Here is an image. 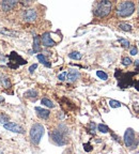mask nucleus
Listing matches in <instances>:
<instances>
[{"mask_svg": "<svg viewBox=\"0 0 139 154\" xmlns=\"http://www.w3.org/2000/svg\"><path fill=\"white\" fill-rule=\"evenodd\" d=\"M38 17V13L34 9H28L25 11L24 13V18L26 22H33Z\"/></svg>", "mask_w": 139, "mask_h": 154, "instance_id": "9d476101", "label": "nucleus"}, {"mask_svg": "<svg viewBox=\"0 0 139 154\" xmlns=\"http://www.w3.org/2000/svg\"><path fill=\"white\" fill-rule=\"evenodd\" d=\"M130 54L132 56H135V55H137V54H138V51H137V47H136V46H133V47H131Z\"/></svg>", "mask_w": 139, "mask_h": 154, "instance_id": "cd10ccee", "label": "nucleus"}, {"mask_svg": "<svg viewBox=\"0 0 139 154\" xmlns=\"http://www.w3.org/2000/svg\"><path fill=\"white\" fill-rule=\"evenodd\" d=\"M134 63H135V66H136V69L138 70V72H139V60H136Z\"/></svg>", "mask_w": 139, "mask_h": 154, "instance_id": "2f4dec72", "label": "nucleus"}, {"mask_svg": "<svg viewBox=\"0 0 139 154\" xmlns=\"http://www.w3.org/2000/svg\"><path fill=\"white\" fill-rule=\"evenodd\" d=\"M25 95H26L27 97H36V96H38V92H36V90H30V91L26 92Z\"/></svg>", "mask_w": 139, "mask_h": 154, "instance_id": "5701e85b", "label": "nucleus"}, {"mask_svg": "<svg viewBox=\"0 0 139 154\" xmlns=\"http://www.w3.org/2000/svg\"><path fill=\"white\" fill-rule=\"evenodd\" d=\"M66 76H67V80L72 82H75V80L78 79L79 77H80V73H79L77 70H71L66 74Z\"/></svg>", "mask_w": 139, "mask_h": 154, "instance_id": "ddd939ff", "label": "nucleus"}, {"mask_svg": "<svg viewBox=\"0 0 139 154\" xmlns=\"http://www.w3.org/2000/svg\"><path fill=\"white\" fill-rule=\"evenodd\" d=\"M36 115L42 119H48V117L51 115V111L47 110V109L41 108V107H36Z\"/></svg>", "mask_w": 139, "mask_h": 154, "instance_id": "f8f14e48", "label": "nucleus"}, {"mask_svg": "<svg viewBox=\"0 0 139 154\" xmlns=\"http://www.w3.org/2000/svg\"><path fill=\"white\" fill-rule=\"evenodd\" d=\"M119 28H120L121 30H123V31H131V30H132V27H131L130 25L124 24V23L119 24Z\"/></svg>", "mask_w": 139, "mask_h": 154, "instance_id": "a211bd4d", "label": "nucleus"}, {"mask_svg": "<svg viewBox=\"0 0 139 154\" xmlns=\"http://www.w3.org/2000/svg\"><path fill=\"white\" fill-rule=\"evenodd\" d=\"M0 154H3V153H2V151H0Z\"/></svg>", "mask_w": 139, "mask_h": 154, "instance_id": "473e14b6", "label": "nucleus"}, {"mask_svg": "<svg viewBox=\"0 0 139 154\" xmlns=\"http://www.w3.org/2000/svg\"><path fill=\"white\" fill-rule=\"evenodd\" d=\"M0 32H1V33L8 34L9 36H14V35H13V34H14V32H11V31H9V30H0Z\"/></svg>", "mask_w": 139, "mask_h": 154, "instance_id": "c85d7f7f", "label": "nucleus"}, {"mask_svg": "<svg viewBox=\"0 0 139 154\" xmlns=\"http://www.w3.org/2000/svg\"><path fill=\"white\" fill-rule=\"evenodd\" d=\"M7 121H9V117L8 116H5V115H0V122L1 123H3V124H5V122Z\"/></svg>", "mask_w": 139, "mask_h": 154, "instance_id": "a878e982", "label": "nucleus"}, {"mask_svg": "<svg viewBox=\"0 0 139 154\" xmlns=\"http://www.w3.org/2000/svg\"><path fill=\"white\" fill-rule=\"evenodd\" d=\"M15 5H16V1H12V0H7V1H2L1 2V8H2V10L5 11V12L12 10Z\"/></svg>", "mask_w": 139, "mask_h": 154, "instance_id": "9b49d317", "label": "nucleus"}, {"mask_svg": "<svg viewBox=\"0 0 139 154\" xmlns=\"http://www.w3.org/2000/svg\"><path fill=\"white\" fill-rule=\"evenodd\" d=\"M69 57L71 59H75V60H79V59H82V55L78 51H73V53H70L69 54Z\"/></svg>", "mask_w": 139, "mask_h": 154, "instance_id": "f3484780", "label": "nucleus"}, {"mask_svg": "<svg viewBox=\"0 0 139 154\" xmlns=\"http://www.w3.org/2000/svg\"><path fill=\"white\" fill-rule=\"evenodd\" d=\"M45 130H44V126L42 124H36L32 125L31 130H30V140L33 144H39L41 141V138L43 137Z\"/></svg>", "mask_w": 139, "mask_h": 154, "instance_id": "20e7f679", "label": "nucleus"}, {"mask_svg": "<svg viewBox=\"0 0 139 154\" xmlns=\"http://www.w3.org/2000/svg\"><path fill=\"white\" fill-rule=\"evenodd\" d=\"M5 130L10 131V132H14V133H18V134H24L25 130L23 126L20 125L16 124V123H13V122H8L5 124H3Z\"/></svg>", "mask_w": 139, "mask_h": 154, "instance_id": "6e6552de", "label": "nucleus"}, {"mask_svg": "<svg viewBox=\"0 0 139 154\" xmlns=\"http://www.w3.org/2000/svg\"><path fill=\"white\" fill-rule=\"evenodd\" d=\"M27 61L25 59H23L20 56L17 55L16 51H12L9 56V63H8V66L13 69V70H16L19 65L26 64Z\"/></svg>", "mask_w": 139, "mask_h": 154, "instance_id": "39448f33", "label": "nucleus"}, {"mask_svg": "<svg viewBox=\"0 0 139 154\" xmlns=\"http://www.w3.org/2000/svg\"><path fill=\"white\" fill-rule=\"evenodd\" d=\"M111 11V2L108 0H103L95 3L93 9V14L96 17H105L107 16Z\"/></svg>", "mask_w": 139, "mask_h": 154, "instance_id": "f03ea898", "label": "nucleus"}, {"mask_svg": "<svg viewBox=\"0 0 139 154\" xmlns=\"http://www.w3.org/2000/svg\"><path fill=\"white\" fill-rule=\"evenodd\" d=\"M137 74V72H128V73H123L120 70H116L115 77L118 79V86L124 89V88H128L131 86H134L135 82L133 80V77Z\"/></svg>", "mask_w": 139, "mask_h": 154, "instance_id": "f257e3e1", "label": "nucleus"}, {"mask_svg": "<svg viewBox=\"0 0 139 154\" xmlns=\"http://www.w3.org/2000/svg\"><path fill=\"white\" fill-rule=\"evenodd\" d=\"M97 130L102 133H108L109 132V128L105 124H98L97 125Z\"/></svg>", "mask_w": 139, "mask_h": 154, "instance_id": "412c9836", "label": "nucleus"}, {"mask_svg": "<svg viewBox=\"0 0 139 154\" xmlns=\"http://www.w3.org/2000/svg\"><path fill=\"white\" fill-rule=\"evenodd\" d=\"M51 137L53 141L58 146H64L67 143V139L60 130H55L51 133Z\"/></svg>", "mask_w": 139, "mask_h": 154, "instance_id": "0eeeda50", "label": "nucleus"}, {"mask_svg": "<svg viewBox=\"0 0 139 154\" xmlns=\"http://www.w3.org/2000/svg\"><path fill=\"white\" fill-rule=\"evenodd\" d=\"M84 149H85V151H86V152H90V151H92V149H93V148L91 147V144H90V143H85L84 144Z\"/></svg>", "mask_w": 139, "mask_h": 154, "instance_id": "bb28decb", "label": "nucleus"}, {"mask_svg": "<svg viewBox=\"0 0 139 154\" xmlns=\"http://www.w3.org/2000/svg\"><path fill=\"white\" fill-rule=\"evenodd\" d=\"M41 103H42V105L46 106V107H48V108H54V107H55V104H54L49 99H47V97L42 99Z\"/></svg>", "mask_w": 139, "mask_h": 154, "instance_id": "dca6fc26", "label": "nucleus"}, {"mask_svg": "<svg viewBox=\"0 0 139 154\" xmlns=\"http://www.w3.org/2000/svg\"><path fill=\"white\" fill-rule=\"evenodd\" d=\"M41 49V38L38 35H34L33 38V53H38Z\"/></svg>", "mask_w": 139, "mask_h": 154, "instance_id": "4468645a", "label": "nucleus"}, {"mask_svg": "<svg viewBox=\"0 0 139 154\" xmlns=\"http://www.w3.org/2000/svg\"><path fill=\"white\" fill-rule=\"evenodd\" d=\"M38 60L40 61V62L42 63V64H44L45 66H47V67H51V63L48 62L47 61V59H46V57L43 55V54H39L38 55Z\"/></svg>", "mask_w": 139, "mask_h": 154, "instance_id": "2eb2a0df", "label": "nucleus"}, {"mask_svg": "<svg viewBox=\"0 0 139 154\" xmlns=\"http://www.w3.org/2000/svg\"><path fill=\"white\" fill-rule=\"evenodd\" d=\"M96 75H97L98 78H101V79H103V80L108 79V75L106 74L105 72H103V71H97V72H96Z\"/></svg>", "mask_w": 139, "mask_h": 154, "instance_id": "aec40b11", "label": "nucleus"}, {"mask_svg": "<svg viewBox=\"0 0 139 154\" xmlns=\"http://www.w3.org/2000/svg\"><path fill=\"white\" fill-rule=\"evenodd\" d=\"M109 105H110L111 108H119V107H121L122 104H121L120 102L115 101V100H110V101H109Z\"/></svg>", "mask_w": 139, "mask_h": 154, "instance_id": "6ab92c4d", "label": "nucleus"}, {"mask_svg": "<svg viewBox=\"0 0 139 154\" xmlns=\"http://www.w3.org/2000/svg\"><path fill=\"white\" fill-rule=\"evenodd\" d=\"M36 67H38V64H32L31 66L29 67V72H30V73L32 74V73L34 72V70H36Z\"/></svg>", "mask_w": 139, "mask_h": 154, "instance_id": "7c9ffc66", "label": "nucleus"}, {"mask_svg": "<svg viewBox=\"0 0 139 154\" xmlns=\"http://www.w3.org/2000/svg\"><path fill=\"white\" fill-rule=\"evenodd\" d=\"M122 64L124 65V66H128V65L132 64V60H131V58L128 57H124L122 59Z\"/></svg>", "mask_w": 139, "mask_h": 154, "instance_id": "393cba45", "label": "nucleus"}, {"mask_svg": "<svg viewBox=\"0 0 139 154\" xmlns=\"http://www.w3.org/2000/svg\"><path fill=\"white\" fill-rule=\"evenodd\" d=\"M41 43L43 44L44 46H46V47H51V46L55 45L56 42L51 38V33H49V32H45L41 38Z\"/></svg>", "mask_w": 139, "mask_h": 154, "instance_id": "1a4fd4ad", "label": "nucleus"}, {"mask_svg": "<svg viewBox=\"0 0 139 154\" xmlns=\"http://www.w3.org/2000/svg\"><path fill=\"white\" fill-rule=\"evenodd\" d=\"M124 143L127 148H134L137 144V140H136V135L133 128H127L124 133Z\"/></svg>", "mask_w": 139, "mask_h": 154, "instance_id": "423d86ee", "label": "nucleus"}, {"mask_svg": "<svg viewBox=\"0 0 139 154\" xmlns=\"http://www.w3.org/2000/svg\"><path fill=\"white\" fill-rule=\"evenodd\" d=\"M135 5L132 1H122L117 8V14L120 17H128L134 13Z\"/></svg>", "mask_w": 139, "mask_h": 154, "instance_id": "7ed1b4c3", "label": "nucleus"}, {"mask_svg": "<svg viewBox=\"0 0 139 154\" xmlns=\"http://www.w3.org/2000/svg\"><path fill=\"white\" fill-rule=\"evenodd\" d=\"M119 42H120L121 45H122L124 48H128V47H130V42L127 41V40H125V38H119Z\"/></svg>", "mask_w": 139, "mask_h": 154, "instance_id": "b1692460", "label": "nucleus"}, {"mask_svg": "<svg viewBox=\"0 0 139 154\" xmlns=\"http://www.w3.org/2000/svg\"><path fill=\"white\" fill-rule=\"evenodd\" d=\"M1 84H2V86L5 88H11V82H10L9 78H7V77H3L1 79Z\"/></svg>", "mask_w": 139, "mask_h": 154, "instance_id": "4be33fe9", "label": "nucleus"}, {"mask_svg": "<svg viewBox=\"0 0 139 154\" xmlns=\"http://www.w3.org/2000/svg\"><path fill=\"white\" fill-rule=\"evenodd\" d=\"M66 74H67L66 72L61 73V74L59 75V76H58V78H59V79H60V80H64V79H65V77H66Z\"/></svg>", "mask_w": 139, "mask_h": 154, "instance_id": "c756f323", "label": "nucleus"}]
</instances>
